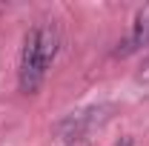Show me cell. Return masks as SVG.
<instances>
[{
  "instance_id": "obj_1",
  "label": "cell",
  "mask_w": 149,
  "mask_h": 146,
  "mask_svg": "<svg viewBox=\"0 0 149 146\" xmlns=\"http://www.w3.org/2000/svg\"><path fill=\"white\" fill-rule=\"evenodd\" d=\"M57 46H60V32L55 23H37L35 29H29V35L23 40V52H20V69H17L20 92L35 95L40 89L49 66L57 57Z\"/></svg>"
},
{
  "instance_id": "obj_2",
  "label": "cell",
  "mask_w": 149,
  "mask_h": 146,
  "mask_svg": "<svg viewBox=\"0 0 149 146\" xmlns=\"http://www.w3.org/2000/svg\"><path fill=\"white\" fill-rule=\"evenodd\" d=\"M112 112V106H89V109H80V112H72L60 126H57V132H60V138L63 140H69V143H74V140H86V132L95 126H100L103 120H106V115Z\"/></svg>"
},
{
  "instance_id": "obj_3",
  "label": "cell",
  "mask_w": 149,
  "mask_h": 146,
  "mask_svg": "<svg viewBox=\"0 0 149 146\" xmlns=\"http://www.w3.org/2000/svg\"><path fill=\"white\" fill-rule=\"evenodd\" d=\"M143 46H149V3L138 9V15L132 20V32L126 35V40L118 46L115 55H132V52H138V49H143Z\"/></svg>"
},
{
  "instance_id": "obj_4",
  "label": "cell",
  "mask_w": 149,
  "mask_h": 146,
  "mask_svg": "<svg viewBox=\"0 0 149 146\" xmlns=\"http://www.w3.org/2000/svg\"><path fill=\"white\" fill-rule=\"evenodd\" d=\"M138 80H141V83H146V86H149V57L143 60V66H141V72H138Z\"/></svg>"
},
{
  "instance_id": "obj_5",
  "label": "cell",
  "mask_w": 149,
  "mask_h": 146,
  "mask_svg": "<svg viewBox=\"0 0 149 146\" xmlns=\"http://www.w3.org/2000/svg\"><path fill=\"white\" fill-rule=\"evenodd\" d=\"M115 146H135V143H132V138H123V140H118Z\"/></svg>"
},
{
  "instance_id": "obj_6",
  "label": "cell",
  "mask_w": 149,
  "mask_h": 146,
  "mask_svg": "<svg viewBox=\"0 0 149 146\" xmlns=\"http://www.w3.org/2000/svg\"><path fill=\"white\" fill-rule=\"evenodd\" d=\"M69 146H89L86 140H74V143H69Z\"/></svg>"
}]
</instances>
